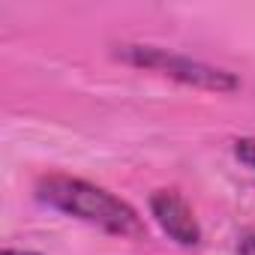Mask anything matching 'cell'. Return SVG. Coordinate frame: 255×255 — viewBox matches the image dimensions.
<instances>
[{
  "label": "cell",
  "instance_id": "obj_1",
  "mask_svg": "<svg viewBox=\"0 0 255 255\" xmlns=\"http://www.w3.org/2000/svg\"><path fill=\"white\" fill-rule=\"evenodd\" d=\"M33 189H36V198L42 204H48L51 210H60V213H66L78 222H87L105 234H114L123 240L147 237V225L129 201H123L120 195H114L105 186H96L84 177L42 174Z\"/></svg>",
  "mask_w": 255,
  "mask_h": 255
},
{
  "label": "cell",
  "instance_id": "obj_2",
  "mask_svg": "<svg viewBox=\"0 0 255 255\" xmlns=\"http://www.w3.org/2000/svg\"><path fill=\"white\" fill-rule=\"evenodd\" d=\"M114 54L123 63H129V66H138V69H147V72H159V75H165V78H171L177 84L195 87V90L234 93L240 87L234 72H228L222 66H213V63H204V60H195V57L180 54V51L159 48V45L126 42V45H117Z\"/></svg>",
  "mask_w": 255,
  "mask_h": 255
},
{
  "label": "cell",
  "instance_id": "obj_6",
  "mask_svg": "<svg viewBox=\"0 0 255 255\" xmlns=\"http://www.w3.org/2000/svg\"><path fill=\"white\" fill-rule=\"evenodd\" d=\"M3 255H42V252H33V249H18V246H6Z\"/></svg>",
  "mask_w": 255,
  "mask_h": 255
},
{
  "label": "cell",
  "instance_id": "obj_3",
  "mask_svg": "<svg viewBox=\"0 0 255 255\" xmlns=\"http://www.w3.org/2000/svg\"><path fill=\"white\" fill-rule=\"evenodd\" d=\"M150 216L177 246L201 243V225L195 219V210L177 189H156L150 195Z\"/></svg>",
  "mask_w": 255,
  "mask_h": 255
},
{
  "label": "cell",
  "instance_id": "obj_5",
  "mask_svg": "<svg viewBox=\"0 0 255 255\" xmlns=\"http://www.w3.org/2000/svg\"><path fill=\"white\" fill-rule=\"evenodd\" d=\"M237 255H255V231H243L237 237Z\"/></svg>",
  "mask_w": 255,
  "mask_h": 255
},
{
  "label": "cell",
  "instance_id": "obj_4",
  "mask_svg": "<svg viewBox=\"0 0 255 255\" xmlns=\"http://www.w3.org/2000/svg\"><path fill=\"white\" fill-rule=\"evenodd\" d=\"M231 150H234V156H237L246 168L255 171V138H237V141L231 144Z\"/></svg>",
  "mask_w": 255,
  "mask_h": 255
}]
</instances>
